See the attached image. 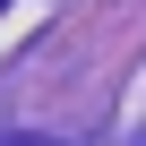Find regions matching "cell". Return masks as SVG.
<instances>
[{
	"instance_id": "obj_1",
	"label": "cell",
	"mask_w": 146,
	"mask_h": 146,
	"mask_svg": "<svg viewBox=\"0 0 146 146\" xmlns=\"http://www.w3.org/2000/svg\"><path fill=\"white\" fill-rule=\"evenodd\" d=\"M0 146H43V137H0Z\"/></svg>"
}]
</instances>
